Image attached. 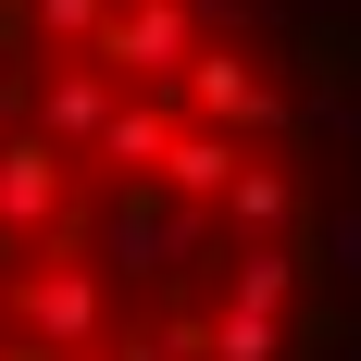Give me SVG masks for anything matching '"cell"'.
Returning a JSON list of instances; mask_svg holds the SVG:
<instances>
[{"instance_id": "cell-8", "label": "cell", "mask_w": 361, "mask_h": 361, "mask_svg": "<svg viewBox=\"0 0 361 361\" xmlns=\"http://www.w3.org/2000/svg\"><path fill=\"white\" fill-rule=\"evenodd\" d=\"M287 299H299V237H237L212 312H262V324H287Z\"/></svg>"}, {"instance_id": "cell-13", "label": "cell", "mask_w": 361, "mask_h": 361, "mask_svg": "<svg viewBox=\"0 0 361 361\" xmlns=\"http://www.w3.org/2000/svg\"><path fill=\"white\" fill-rule=\"evenodd\" d=\"M287 125H312V137H336V149H361V100H349V87H312V100H299Z\"/></svg>"}, {"instance_id": "cell-14", "label": "cell", "mask_w": 361, "mask_h": 361, "mask_svg": "<svg viewBox=\"0 0 361 361\" xmlns=\"http://www.w3.org/2000/svg\"><path fill=\"white\" fill-rule=\"evenodd\" d=\"M336 274H361V212H349V262H336Z\"/></svg>"}, {"instance_id": "cell-7", "label": "cell", "mask_w": 361, "mask_h": 361, "mask_svg": "<svg viewBox=\"0 0 361 361\" xmlns=\"http://www.w3.org/2000/svg\"><path fill=\"white\" fill-rule=\"evenodd\" d=\"M212 237H299V162H287V149H250V162H237Z\"/></svg>"}, {"instance_id": "cell-4", "label": "cell", "mask_w": 361, "mask_h": 361, "mask_svg": "<svg viewBox=\"0 0 361 361\" xmlns=\"http://www.w3.org/2000/svg\"><path fill=\"white\" fill-rule=\"evenodd\" d=\"M187 50H200V37H187V13H175V0H112V13H100V37H87V63H100L125 100H175Z\"/></svg>"}, {"instance_id": "cell-12", "label": "cell", "mask_w": 361, "mask_h": 361, "mask_svg": "<svg viewBox=\"0 0 361 361\" xmlns=\"http://www.w3.org/2000/svg\"><path fill=\"white\" fill-rule=\"evenodd\" d=\"M100 361H200V324H125Z\"/></svg>"}, {"instance_id": "cell-10", "label": "cell", "mask_w": 361, "mask_h": 361, "mask_svg": "<svg viewBox=\"0 0 361 361\" xmlns=\"http://www.w3.org/2000/svg\"><path fill=\"white\" fill-rule=\"evenodd\" d=\"M100 13H112V0H25L13 25H25L37 50H50V63H87V37H100Z\"/></svg>"}, {"instance_id": "cell-15", "label": "cell", "mask_w": 361, "mask_h": 361, "mask_svg": "<svg viewBox=\"0 0 361 361\" xmlns=\"http://www.w3.org/2000/svg\"><path fill=\"white\" fill-rule=\"evenodd\" d=\"M0 361H25V349H13V336H0Z\"/></svg>"}, {"instance_id": "cell-9", "label": "cell", "mask_w": 361, "mask_h": 361, "mask_svg": "<svg viewBox=\"0 0 361 361\" xmlns=\"http://www.w3.org/2000/svg\"><path fill=\"white\" fill-rule=\"evenodd\" d=\"M162 137H175V100H112V112H100V137H87V162H100L112 187H149Z\"/></svg>"}, {"instance_id": "cell-1", "label": "cell", "mask_w": 361, "mask_h": 361, "mask_svg": "<svg viewBox=\"0 0 361 361\" xmlns=\"http://www.w3.org/2000/svg\"><path fill=\"white\" fill-rule=\"evenodd\" d=\"M13 349L25 361H100L112 349V299H100V274L75 250H37L13 274Z\"/></svg>"}, {"instance_id": "cell-2", "label": "cell", "mask_w": 361, "mask_h": 361, "mask_svg": "<svg viewBox=\"0 0 361 361\" xmlns=\"http://www.w3.org/2000/svg\"><path fill=\"white\" fill-rule=\"evenodd\" d=\"M187 250H212V212H175V200H149V187H112L75 262H87V274H125V287H175Z\"/></svg>"}, {"instance_id": "cell-3", "label": "cell", "mask_w": 361, "mask_h": 361, "mask_svg": "<svg viewBox=\"0 0 361 361\" xmlns=\"http://www.w3.org/2000/svg\"><path fill=\"white\" fill-rule=\"evenodd\" d=\"M287 87L250 63V50H187V75H175V125H200V137H237V149H274L287 137Z\"/></svg>"}, {"instance_id": "cell-11", "label": "cell", "mask_w": 361, "mask_h": 361, "mask_svg": "<svg viewBox=\"0 0 361 361\" xmlns=\"http://www.w3.org/2000/svg\"><path fill=\"white\" fill-rule=\"evenodd\" d=\"M200 349H212V361H287V324H262V312H212Z\"/></svg>"}, {"instance_id": "cell-6", "label": "cell", "mask_w": 361, "mask_h": 361, "mask_svg": "<svg viewBox=\"0 0 361 361\" xmlns=\"http://www.w3.org/2000/svg\"><path fill=\"white\" fill-rule=\"evenodd\" d=\"M125 100V87H112L100 63H50V50H37V87H25V137L37 149H63V162H87V137H100V112Z\"/></svg>"}, {"instance_id": "cell-5", "label": "cell", "mask_w": 361, "mask_h": 361, "mask_svg": "<svg viewBox=\"0 0 361 361\" xmlns=\"http://www.w3.org/2000/svg\"><path fill=\"white\" fill-rule=\"evenodd\" d=\"M63 224H75V162L13 125L0 137V250H63Z\"/></svg>"}]
</instances>
